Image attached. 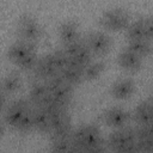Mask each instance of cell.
Masks as SVG:
<instances>
[{
  "label": "cell",
  "mask_w": 153,
  "mask_h": 153,
  "mask_svg": "<svg viewBox=\"0 0 153 153\" xmlns=\"http://www.w3.org/2000/svg\"><path fill=\"white\" fill-rule=\"evenodd\" d=\"M73 152H104L108 148L105 139L96 123H86L73 129Z\"/></svg>",
  "instance_id": "obj_1"
},
{
  "label": "cell",
  "mask_w": 153,
  "mask_h": 153,
  "mask_svg": "<svg viewBox=\"0 0 153 153\" xmlns=\"http://www.w3.org/2000/svg\"><path fill=\"white\" fill-rule=\"evenodd\" d=\"M106 146L114 152H139L136 146L135 126H123L114 129L105 139Z\"/></svg>",
  "instance_id": "obj_2"
},
{
  "label": "cell",
  "mask_w": 153,
  "mask_h": 153,
  "mask_svg": "<svg viewBox=\"0 0 153 153\" xmlns=\"http://www.w3.org/2000/svg\"><path fill=\"white\" fill-rule=\"evenodd\" d=\"M131 17L129 12L123 7H111L105 10L98 18V23L102 29L106 31H124L130 23Z\"/></svg>",
  "instance_id": "obj_3"
},
{
  "label": "cell",
  "mask_w": 153,
  "mask_h": 153,
  "mask_svg": "<svg viewBox=\"0 0 153 153\" xmlns=\"http://www.w3.org/2000/svg\"><path fill=\"white\" fill-rule=\"evenodd\" d=\"M44 82L48 87L49 93L57 102V104L62 108H69V105L72 103V98H73L74 86L68 84L60 75V73L55 74L54 76H51L49 79H47Z\"/></svg>",
  "instance_id": "obj_4"
},
{
  "label": "cell",
  "mask_w": 153,
  "mask_h": 153,
  "mask_svg": "<svg viewBox=\"0 0 153 153\" xmlns=\"http://www.w3.org/2000/svg\"><path fill=\"white\" fill-rule=\"evenodd\" d=\"M32 106L33 105L30 103L27 97L11 99L6 109L2 110V121L6 123L8 128H12L16 130L20 121L32 109Z\"/></svg>",
  "instance_id": "obj_5"
},
{
  "label": "cell",
  "mask_w": 153,
  "mask_h": 153,
  "mask_svg": "<svg viewBox=\"0 0 153 153\" xmlns=\"http://www.w3.org/2000/svg\"><path fill=\"white\" fill-rule=\"evenodd\" d=\"M42 32L43 30L38 20L31 14L25 13L18 18L16 25V33L18 38L36 44L42 37Z\"/></svg>",
  "instance_id": "obj_6"
},
{
  "label": "cell",
  "mask_w": 153,
  "mask_h": 153,
  "mask_svg": "<svg viewBox=\"0 0 153 153\" xmlns=\"http://www.w3.org/2000/svg\"><path fill=\"white\" fill-rule=\"evenodd\" d=\"M84 41L86 42L87 47L90 48L91 53L94 57L105 56L112 47V38L110 35L104 30H92L86 32L82 36Z\"/></svg>",
  "instance_id": "obj_7"
},
{
  "label": "cell",
  "mask_w": 153,
  "mask_h": 153,
  "mask_svg": "<svg viewBox=\"0 0 153 153\" xmlns=\"http://www.w3.org/2000/svg\"><path fill=\"white\" fill-rule=\"evenodd\" d=\"M61 47L67 53L69 61L78 65V66L85 67L88 62H91L94 59L93 54L91 53V50L87 47L86 42L84 41L82 36L79 37L78 39L68 43V44H62Z\"/></svg>",
  "instance_id": "obj_8"
},
{
  "label": "cell",
  "mask_w": 153,
  "mask_h": 153,
  "mask_svg": "<svg viewBox=\"0 0 153 153\" xmlns=\"http://www.w3.org/2000/svg\"><path fill=\"white\" fill-rule=\"evenodd\" d=\"M100 117L103 123H105L108 127L116 129V128L127 126L131 121V112H129L127 109L120 105H114L108 108L102 114Z\"/></svg>",
  "instance_id": "obj_9"
},
{
  "label": "cell",
  "mask_w": 153,
  "mask_h": 153,
  "mask_svg": "<svg viewBox=\"0 0 153 153\" xmlns=\"http://www.w3.org/2000/svg\"><path fill=\"white\" fill-rule=\"evenodd\" d=\"M142 57L136 55L134 51L129 50L128 48H123L118 51L117 56H116V62L117 65L124 69L126 72H129V73H134V72H137L141 66H142Z\"/></svg>",
  "instance_id": "obj_10"
},
{
  "label": "cell",
  "mask_w": 153,
  "mask_h": 153,
  "mask_svg": "<svg viewBox=\"0 0 153 153\" xmlns=\"http://www.w3.org/2000/svg\"><path fill=\"white\" fill-rule=\"evenodd\" d=\"M31 72L33 74V79H39L43 81H45L47 79H49L59 73V71L54 66L48 53H45L38 57V61Z\"/></svg>",
  "instance_id": "obj_11"
},
{
  "label": "cell",
  "mask_w": 153,
  "mask_h": 153,
  "mask_svg": "<svg viewBox=\"0 0 153 153\" xmlns=\"http://www.w3.org/2000/svg\"><path fill=\"white\" fill-rule=\"evenodd\" d=\"M135 92V81L131 78H121L117 79L110 87V94L117 100H124L133 96Z\"/></svg>",
  "instance_id": "obj_12"
},
{
  "label": "cell",
  "mask_w": 153,
  "mask_h": 153,
  "mask_svg": "<svg viewBox=\"0 0 153 153\" xmlns=\"http://www.w3.org/2000/svg\"><path fill=\"white\" fill-rule=\"evenodd\" d=\"M33 49H36L35 43L18 38L16 42H13L11 45H8V48L6 50V57L8 59V61L17 65L29 51H31Z\"/></svg>",
  "instance_id": "obj_13"
},
{
  "label": "cell",
  "mask_w": 153,
  "mask_h": 153,
  "mask_svg": "<svg viewBox=\"0 0 153 153\" xmlns=\"http://www.w3.org/2000/svg\"><path fill=\"white\" fill-rule=\"evenodd\" d=\"M131 120L137 126L153 124V104L149 99L141 100L131 112Z\"/></svg>",
  "instance_id": "obj_14"
},
{
  "label": "cell",
  "mask_w": 153,
  "mask_h": 153,
  "mask_svg": "<svg viewBox=\"0 0 153 153\" xmlns=\"http://www.w3.org/2000/svg\"><path fill=\"white\" fill-rule=\"evenodd\" d=\"M57 35L62 44H68L75 39H78L80 36L79 31V24L74 20L67 19L62 22L57 27Z\"/></svg>",
  "instance_id": "obj_15"
},
{
  "label": "cell",
  "mask_w": 153,
  "mask_h": 153,
  "mask_svg": "<svg viewBox=\"0 0 153 153\" xmlns=\"http://www.w3.org/2000/svg\"><path fill=\"white\" fill-rule=\"evenodd\" d=\"M49 91L43 80L39 79H33L32 82L29 86L27 91V99L33 106H37L42 103V100L48 96Z\"/></svg>",
  "instance_id": "obj_16"
},
{
  "label": "cell",
  "mask_w": 153,
  "mask_h": 153,
  "mask_svg": "<svg viewBox=\"0 0 153 153\" xmlns=\"http://www.w3.org/2000/svg\"><path fill=\"white\" fill-rule=\"evenodd\" d=\"M60 75H61L68 84H71V85L74 86V87L85 81V78H84V67L78 66V65H75V63H73V62H71V61H69V63L60 72Z\"/></svg>",
  "instance_id": "obj_17"
},
{
  "label": "cell",
  "mask_w": 153,
  "mask_h": 153,
  "mask_svg": "<svg viewBox=\"0 0 153 153\" xmlns=\"http://www.w3.org/2000/svg\"><path fill=\"white\" fill-rule=\"evenodd\" d=\"M22 86V78H20V73L18 71H11L7 74H5V76L2 78L1 81V92L8 94L10 97H12L13 94H16L19 88Z\"/></svg>",
  "instance_id": "obj_18"
},
{
  "label": "cell",
  "mask_w": 153,
  "mask_h": 153,
  "mask_svg": "<svg viewBox=\"0 0 153 153\" xmlns=\"http://www.w3.org/2000/svg\"><path fill=\"white\" fill-rule=\"evenodd\" d=\"M126 48L134 51L136 55L143 57L149 56L153 53V42L148 38H136V39H128Z\"/></svg>",
  "instance_id": "obj_19"
},
{
  "label": "cell",
  "mask_w": 153,
  "mask_h": 153,
  "mask_svg": "<svg viewBox=\"0 0 153 153\" xmlns=\"http://www.w3.org/2000/svg\"><path fill=\"white\" fill-rule=\"evenodd\" d=\"M33 128L42 134H49L50 131V114L45 110L33 106Z\"/></svg>",
  "instance_id": "obj_20"
},
{
  "label": "cell",
  "mask_w": 153,
  "mask_h": 153,
  "mask_svg": "<svg viewBox=\"0 0 153 153\" xmlns=\"http://www.w3.org/2000/svg\"><path fill=\"white\" fill-rule=\"evenodd\" d=\"M106 67V63L100 59H93L91 62H88L85 67H84V78H85V81H91V80H94L100 76V74L104 72Z\"/></svg>",
  "instance_id": "obj_21"
},
{
  "label": "cell",
  "mask_w": 153,
  "mask_h": 153,
  "mask_svg": "<svg viewBox=\"0 0 153 153\" xmlns=\"http://www.w3.org/2000/svg\"><path fill=\"white\" fill-rule=\"evenodd\" d=\"M124 32H126L127 41L128 39H136V38H147L146 37L143 17H140V18H136L134 20H130V23L126 27Z\"/></svg>",
  "instance_id": "obj_22"
},
{
  "label": "cell",
  "mask_w": 153,
  "mask_h": 153,
  "mask_svg": "<svg viewBox=\"0 0 153 153\" xmlns=\"http://www.w3.org/2000/svg\"><path fill=\"white\" fill-rule=\"evenodd\" d=\"M48 54H49V56H50V59H51L54 66H55L56 69L59 71V73L69 63V57H68L67 53L65 51V49H63L62 47L56 48V49L49 51Z\"/></svg>",
  "instance_id": "obj_23"
},
{
  "label": "cell",
  "mask_w": 153,
  "mask_h": 153,
  "mask_svg": "<svg viewBox=\"0 0 153 153\" xmlns=\"http://www.w3.org/2000/svg\"><path fill=\"white\" fill-rule=\"evenodd\" d=\"M38 57H39V55L37 54V49H33V50L29 51L16 66L20 71H27V72H30V71H32L35 68V66H36V63L38 61Z\"/></svg>",
  "instance_id": "obj_24"
},
{
  "label": "cell",
  "mask_w": 153,
  "mask_h": 153,
  "mask_svg": "<svg viewBox=\"0 0 153 153\" xmlns=\"http://www.w3.org/2000/svg\"><path fill=\"white\" fill-rule=\"evenodd\" d=\"M16 130L19 133H30V131L35 130V128H33V106L24 116V118L20 121V123L18 124Z\"/></svg>",
  "instance_id": "obj_25"
},
{
  "label": "cell",
  "mask_w": 153,
  "mask_h": 153,
  "mask_svg": "<svg viewBox=\"0 0 153 153\" xmlns=\"http://www.w3.org/2000/svg\"><path fill=\"white\" fill-rule=\"evenodd\" d=\"M145 23V30H146V37L153 42V14H148L143 17Z\"/></svg>",
  "instance_id": "obj_26"
},
{
  "label": "cell",
  "mask_w": 153,
  "mask_h": 153,
  "mask_svg": "<svg viewBox=\"0 0 153 153\" xmlns=\"http://www.w3.org/2000/svg\"><path fill=\"white\" fill-rule=\"evenodd\" d=\"M148 99H149V100H151V103H152V104H153V93H152V94H151V97H149V98H148Z\"/></svg>",
  "instance_id": "obj_27"
}]
</instances>
